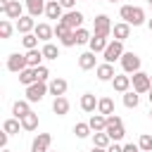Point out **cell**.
<instances>
[{
    "label": "cell",
    "instance_id": "cell-1",
    "mask_svg": "<svg viewBox=\"0 0 152 152\" xmlns=\"http://www.w3.org/2000/svg\"><path fill=\"white\" fill-rule=\"evenodd\" d=\"M119 17L131 26H142L145 24V12H142V7H135V5H121Z\"/></svg>",
    "mask_w": 152,
    "mask_h": 152
},
{
    "label": "cell",
    "instance_id": "cell-2",
    "mask_svg": "<svg viewBox=\"0 0 152 152\" xmlns=\"http://www.w3.org/2000/svg\"><path fill=\"white\" fill-rule=\"evenodd\" d=\"M107 135L112 138V142H119V140H124V135H126V128H124V121H121V116H116V114H109L107 116Z\"/></svg>",
    "mask_w": 152,
    "mask_h": 152
},
{
    "label": "cell",
    "instance_id": "cell-3",
    "mask_svg": "<svg viewBox=\"0 0 152 152\" xmlns=\"http://www.w3.org/2000/svg\"><path fill=\"white\" fill-rule=\"evenodd\" d=\"M126 50H124V40H109V45L104 48V52H102V59L104 62H109V64H114V62H119L121 59V55H124Z\"/></svg>",
    "mask_w": 152,
    "mask_h": 152
},
{
    "label": "cell",
    "instance_id": "cell-4",
    "mask_svg": "<svg viewBox=\"0 0 152 152\" xmlns=\"http://www.w3.org/2000/svg\"><path fill=\"white\" fill-rule=\"evenodd\" d=\"M48 93H50V88H48L45 81H36V83L26 86V100H28V102H40Z\"/></svg>",
    "mask_w": 152,
    "mask_h": 152
},
{
    "label": "cell",
    "instance_id": "cell-5",
    "mask_svg": "<svg viewBox=\"0 0 152 152\" xmlns=\"http://www.w3.org/2000/svg\"><path fill=\"white\" fill-rule=\"evenodd\" d=\"M131 83H133V90L135 93H150V88H152V76H147L145 71H135L133 76H131Z\"/></svg>",
    "mask_w": 152,
    "mask_h": 152
},
{
    "label": "cell",
    "instance_id": "cell-6",
    "mask_svg": "<svg viewBox=\"0 0 152 152\" xmlns=\"http://www.w3.org/2000/svg\"><path fill=\"white\" fill-rule=\"evenodd\" d=\"M121 69H124V74H135V71H140V57L135 55V52H124L121 55Z\"/></svg>",
    "mask_w": 152,
    "mask_h": 152
},
{
    "label": "cell",
    "instance_id": "cell-7",
    "mask_svg": "<svg viewBox=\"0 0 152 152\" xmlns=\"http://www.w3.org/2000/svg\"><path fill=\"white\" fill-rule=\"evenodd\" d=\"M93 33H95V36H104V38H109V33H112V21H109L107 14H97V17H95Z\"/></svg>",
    "mask_w": 152,
    "mask_h": 152
},
{
    "label": "cell",
    "instance_id": "cell-8",
    "mask_svg": "<svg viewBox=\"0 0 152 152\" xmlns=\"http://www.w3.org/2000/svg\"><path fill=\"white\" fill-rule=\"evenodd\" d=\"M59 21H64L71 31H76V28H81V26H83V14H81L78 10H66V12H64V17H62Z\"/></svg>",
    "mask_w": 152,
    "mask_h": 152
},
{
    "label": "cell",
    "instance_id": "cell-9",
    "mask_svg": "<svg viewBox=\"0 0 152 152\" xmlns=\"http://www.w3.org/2000/svg\"><path fill=\"white\" fill-rule=\"evenodd\" d=\"M26 66H28V62H26V55L12 52V55L7 57V69H10L12 74H19V71H24Z\"/></svg>",
    "mask_w": 152,
    "mask_h": 152
},
{
    "label": "cell",
    "instance_id": "cell-10",
    "mask_svg": "<svg viewBox=\"0 0 152 152\" xmlns=\"http://www.w3.org/2000/svg\"><path fill=\"white\" fill-rule=\"evenodd\" d=\"M50 145H52V135L50 133H38L31 142V152H50Z\"/></svg>",
    "mask_w": 152,
    "mask_h": 152
},
{
    "label": "cell",
    "instance_id": "cell-11",
    "mask_svg": "<svg viewBox=\"0 0 152 152\" xmlns=\"http://www.w3.org/2000/svg\"><path fill=\"white\" fill-rule=\"evenodd\" d=\"M97 52H93V50H88V52H81L78 55V66L83 69V71H90V69H95L97 66V57H95Z\"/></svg>",
    "mask_w": 152,
    "mask_h": 152
},
{
    "label": "cell",
    "instance_id": "cell-12",
    "mask_svg": "<svg viewBox=\"0 0 152 152\" xmlns=\"http://www.w3.org/2000/svg\"><path fill=\"white\" fill-rule=\"evenodd\" d=\"M131 74H116L114 78H112V88L116 90V93H126V90H131Z\"/></svg>",
    "mask_w": 152,
    "mask_h": 152
},
{
    "label": "cell",
    "instance_id": "cell-13",
    "mask_svg": "<svg viewBox=\"0 0 152 152\" xmlns=\"http://www.w3.org/2000/svg\"><path fill=\"white\" fill-rule=\"evenodd\" d=\"M45 17L48 19H62L64 17V7L59 5V0H48V5H45Z\"/></svg>",
    "mask_w": 152,
    "mask_h": 152
},
{
    "label": "cell",
    "instance_id": "cell-14",
    "mask_svg": "<svg viewBox=\"0 0 152 152\" xmlns=\"http://www.w3.org/2000/svg\"><path fill=\"white\" fill-rule=\"evenodd\" d=\"M33 33H36V36H38L43 43H50V40H52V36H55V26H50V24L40 21V24H36Z\"/></svg>",
    "mask_w": 152,
    "mask_h": 152
},
{
    "label": "cell",
    "instance_id": "cell-15",
    "mask_svg": "<svg viewBox=\"0 0 152 152\" xmlns=\"http://www.w3.org/2000/svg\"><path fill=\"white\" fill-rule=\"evenodd\" d=\"M36 17H31V14H24L21 19H17V31L24 36V33H33V28H36V21H33Z\"/></svg>",
    "mask_w": 152,
    "mask_h": 152
},
{
    "label": "cell",
    "instance_id": "cell-16",
    "mask_svg": "<svg viewBox=\"0 0 152 152\" xmlns=\"http://www.w3.org/2000/svg\"><path fill=\"white\" fill-rule=\"evenodd\" d=\"M95 74H97L100 81H112V78L116 76V74H114V64H109V62L97 64V66H95Z\"/></svg>",
    "mask_w": 152,
    "mask_h": 152
},
{
    "label": "cell",
    "instance_id": "cell-17",
    "mask_svg": "<svg viewBox=\"0 0 152 152\" xmlns=\"http://www.w3.org/2000/svg\"><path fill=\"white\" fill-rule=\"evenodd\" d=\"M24 5H26V12L31 14V17H40V14H45V0H24Z\"/></svg>",
    "mask_w": 152,
    "mask_h": 152
},
{
    "label": "cell",
    "instance_id": "cell-18",
    "mask_svg": "<svg viewBox=\"0 0 152 152\" xmlns=\"http://www.w3.org/2000/svg\"><path fill=\"white\" fill-rule=\"evenodd\" d=\"M48 88H50V95H55V97H59V95H64L66 93V88H69V83L64 81V78H52L50 83H48Z\"/></svg>",
    "mask_w": 152,
    "mask_h": 152
},
{
    "label": "cell",
    "instance_id": "cell-19",
    "mask_svg": "<svg viewBox=\"0 0 152 152\" xmlns=\"http://www.w3.org/2000/svg\"><path fill=\"white\" fill-rule=\"evenodd\" d=\"M78 104H81V109H83V112H88V114L97 112V100H95V95H93V93H83Z\"/></svg>",
    "mask_w": 152,
    "mask_h": 152
},
{
    "label": "cell",
    "instance_id": "cell-20",
    "mask_svg": "<svg viewBox=\"0 0 152 152\" xmlns=\"http://www.w3.org/2000/svg\"><path fill=\"white\" fill-rule=\"evenodd\" d=\"M69 100L64 97V95H59V97H55L52 100V112L57 114V116H64V114H69Z\"/></svg>",
    "mask_w": 152,
    "mask_h": 152
},
{
    "label": "cell",
    "instance_id": "cell-21",
    "mask_svg": "<svg viewBox=\"0 0 152 152\" xmlns=\"http://www.w3.org/2000/svg\"><path fill=\"white\" fill-rule=\"evenodd\" d=\"M24 7H26V5H21L19 0H12L10 7H7V12H5V17H7V19H21V17H24Z\"/></svg>",
    "mask_w": 152,
    "mask_h": 152
},
{
    "label": "cell",
    "instance_id": "cell-22",
    "mask_svg": "<svg viewBox=\"0 0 152 152\" xmlns=\"http://www.w3.org/2000/svg\"><path fill=\"white\" fill-rule=\"evenodd\" d=\"M112 33H114V38H116V40H126V38L131 36V24L119 21V24H114V26H112Z\"/></svg>",
    "mask_w": 152,
    "mask_h": 152
},
{
    "label": "cell",
    "instance_id": "cell-23",
    "mask_svg": "<svg viewBox=\"0 0 152 152\" xmlns=\"http://www.w3.org/2000/svg\"><path fill=\"white\" fill-rule=\"evenodd\" d=\"M107 45H109V38H104V36H95V33H93V38H90V43H88V48H90L93 52H104Z\"/></svg>",
    "mask_w": 152,
    "mask_h": 152
},
{
    "label": "cell",
    "instance_id": "cell-24",
    "mask_svg": "<svg viewBox=\"0 0 152 152\" xmlns=\"http://www.w3.org/2000/svg\"><path fill=\"white\" fill-rule=\"evenodd\" d=\"M28 112H31V102H28V100H17V102L12 104V114H14L17 119L26 116Z\"/></svg>",
    "mask_w": 152,
    "mask_h": 152
},
{
    "label": "cell",
    "instance_id": "cell-25",
    "mask_svg": "<svg viewBox=\"0 0 152 152\" xmlns=\"http://www.w3.org/2000/svg\"><path fill=\"white\" fill-rule=\"evenodd\" d=\"M112 145V138L107 135V131H95L93 133V147H109Z\"/></svg>",
    "mask_w": 152,
    "mask_h": 152
},
{
    "label": "cell",
    "instance_id": "cell-26",
    "mask_svg": "<svg viewBox=\"0 0 152 152\" xmlns=\"http://www.w3.org/2000/svg\"><path fill=\"white\" fill-rule=\"evenodd\" d=\"M45 57H43V50H38V48H33V50H26V62H28V66H40V62H43Z\"/></svg>",
    "mask_w": 152,
    "mask_h": 152
},
{
    "label": "cell",
    "instance_id": "cell-27",
    "mask_svg": "<svg viewBox=\"0 0 152 152\" xmlns=\"http://www.w3.org/2000/svg\"><path fill=\"white\" fill-rule=\"evenodd\" d=\"M19 121H21V128H24V131H36V128H38V114H36V112H28V114L21 116Z\"/></svg>",
    "mask_w": 152,
    "mask_h": 152
},
{
    "label": "cell",
    "instance_id": "cell-28",
    "mask_svg": "<svg viewBox=\"0 0 152 152\" xmlns=\"http://www.w3.org/2000/svg\"><path fill=\"white\" fill-rule=\"evenodd\" d=\"M88 124H90L93 133H95V131H104V128H107V116L97 112V114H93V116L88 119Z\"/></svg>",
    "mask_w": 152,
    "mask_h": 152
},
{
    "label": "cell",
    "instance_id": "cell-29",
    "mask_svg": "<svg viewBox=\"0 0 152 152\" xmlns=\"http://www.w3.org/2000/svg\"><path fill=\"white\" fill-rule=\"evenodd\" d=\"M38 78H36V69L33 66H26L24 71H19V83L21 86H31V83H36Z\"/></svg>",
    "mask_w": 152,
    "mask_h": 152
},
{
    "label": "cell",
    "instance_id": "cell-30",
    "mask_svg": "<svg viewBox=\"0 0 152 152\" xmlns=\"http://www.w3.org/2000/svg\"><path fill=\"white\" fill-rule=\"evenodd\" d=\"M97 112L104 114V116L114 114V100H112V97H100V100H97Z\"/></svg>",
    "mask_w": 152,
    "mask_h": 152
},
{
    "label": "cell",
    "instance_id": "cell-31",
    "mask_svg": "<svg viewBox=\"0 0 152 152\" xmlns=\"http://www.w3.org/2000/svg\"><path fill=\"white\" fill-rule=\"evenodd\" d=\"M19 128H21V121H19L17 116L5 119V124H2V131H5V133H10V135H17V133H19Z\"/></svg>",
    "mask_w": 152,
    "mask_h": 152
},
{
    "label": "cell",
    "instance_id": "cell-32",
    "mask_svg": "<svg viewBox=\"0 0 152 152\" xmlns=\"http://www.w3.org/2000/svg\"><path fill=\"white\" fill-rule=\"evenodd\" d=\"M138 102H140V93H135V90H126V93H124V104H126L128 109H135Z\"/></svg>",
    "mask_w": 152,
    "mask_h": 152
},
{
    "label": "cell",
    "instance_id": "cell-33",
    "mask_svg": "<svg viewBox=\"0 0 152 152\" xmlns=\"http://www.w3.org/2000/svg\"><path fill=\"white\" fill-rule=\"evenodd\" d=\"M40 50H43V57H45V59H57V57H59V48H57L55 43H45Z\"/></svg>",
    "mask_w": 152,
    "mask_h": 152
},
{
    "label": "cell",
    "instance_id": "cell-34",
    "mask_svg": "<svg viewBox=\"0 0 152 152\" xmlns=\"http://www.w3.org/2000/svg\"><path fill=\"white\" fill-rule=\"evenodd\" d=\"M74 133H76V138H88V135L93 133V128H90L88 121H78V124L74 126Z\"/></svg>",
    "mask_w": 152,
    "mask_h": 152
},
{
    "label": "cell",
    "instance_id": "cell-35",
    "mask_svg": "<svg viewBox=\"0 0 152 152\" xmlns=\"http://www.w3.org/2000/svg\"><path fill=\"white\" fill-rule=\"evenodd\" d=\"M38 40H40V38H38L36 33H24V36H21V45H24L26 50H33V48H38Z\"/></svg>",
    "mask_w": 152,
    "mask_h": 152
},
{
    "label": "cell",
    "instance_id": "cell-36",
    "mask_svg": "<svg viewBox=\"0 0 152 152\" xmlns=\"http://www.w3.org/2000/svg\"><path fill=\"white\" fill-rule=\"evenodd\" d=\"M74 33H76V43H78V45H86V43H90V38H93V33H90L88 28H83V26L76 28Z\"/></svg>",
    "mask_w": 152,
    "mask_h": 152
},
{
    "label": "cell",
    "instance_id": "cell-37",
    "mask_svg": "<svg viewBox=\"0 0 152 152\" xmlns=\"http://www.w3.org/2000/svg\"><path fill=\"white\" fill-rule=\"evenodd\" d=\"M138 147H140V152H152V135L142 133L140 140H138Z\"/></svg>",
    "mask_w": 152,
    "mask_h": 152
},
{
    "label": "cell",
    "instance_id": "cell-38",
    "mask_svg": "<svg viewBox=\"0 0 152 152\" xmlns=\"http://www.w3.org/2000/svg\"><path fill=\"white\" fill-rule=\"evenodd\" d=\"M12 31H14V28H12L10 19H2V21H0V38H10Z\"/></svg>",
    "mask_w": 152,
    "mask_h": 152
},
{
    "label": "cell",
    "instance_id": "cell-39",
    "mask_svg": "<svg viewBox=\"0 0 152 152\" xmlns=\"http://www.w3.org/2000/svg\"><path fill=\"white\" fill-rule=\"evenodd\" d=\"M59 43H62L64 48H74V45H78V43H76V33H74V31H69L66 36H62V38H59Z\"/></svg>",
    "mask_w": 152,
    "mask_h": 152
},
{
    "label": "cell",
    "instance_id": "cell-40",
    "mask_svg": "<svg viewBox=\"0 0 152 152\" xmlns=\"http://www.w3.org/2000/svg\"><path fill=\"white\" fill-rule=\"evenodd\" d=\"M36 78H38V81H48V78H50V69H48L45 64L36 66Z\"/></svg>",
    "mask_w": 152,
    "mask_h": 152
},
{
    "label": "cell",
    "instance_id": "cell-41",
    "mask_svg": "<svg viewBox=\"0 0 152 152\" xmlns=\"http://www.w3.org/2000/svg\"><path fill=\"white\" fill-rule=\"evenodd\" d=\"M69 31H71V28H69V26H66L64 21H57V24H55V36H57V38H62V36H66Z\"/></svg>",
    "mask_w": 152,
    "mask_h": 152
},
{
    "label": "cell",
    "instance_id": "cell-42",
    "mask_svg": "<svg viewBox=\"0 0 152 152\" xmlns=\"http://www.w3.org/2000/svg\"><path fill=\"white\" fill-rule=\"evenodd\" d=\"M7 140H10V133H5V131H2V133H0V150H5V147H7Z\"/></svg>",
    "mask_w": 152,
    "mask_h": 152
},
{
    "label": "cell",
    "instance_id": "cell-43",
    "mask_svg": "<svg viewBox=\"0 0 152 152\" xmlns=\"http://www.w3.org/2000/svg\"><path fill=\"white\" fill-rule=\"evenodd\" d=\"M124 152H140V147H138L135 142H126V145H124Z\"/></svg>",
    "mask_w": 152,
    "mask_h": 152
},
{
    "label": "cell",
    "instance_id": "cell-44",
    "mask_svg": "<svg viewBox=\"0 0 152 152\" xmlns=\"http://www.w3.org/2000/svg\"><path fill=\"white\" fill-rule=\"evenodd\" d=\"M59 5H62L64 10H74V7H76V0H59Z\"/></svg>",
    "mask_w": 152,
    "mask_h": 152
},
{
    "label": "cell",
    "instance_id": "cell-45",
    "mask_svg": "<svg viewBox=\"0 0 152 152\" xmlns=\"http://www.w3.org/2000/svg\"><path fill=\"white\" fill-rule=\"evenodd\" d=\"M107 152H124V145H119V142H112V145L107 147Z\"/></svg>",
    "mask_w": 152,
    "mask_h": 152
},
{
    "label": "cell",
    "instance_id": "cell-46",
    "mask_svg": "<svg viewBox=\"0 0 152 152\" xmlns=\"http://www.w3.org/2000/svg\"><path fill=\"white\" fill-rule=\"evenodd\" d=\"M10 2H12V0H0V12H2V14L7 12V7H10Z\"/></svg>",
    "mask_w": 152,
    "mask_h": 152
},
{
    "label": "cell",
    "instance_id": "cell-47",
    "mask_svg": "<svg viewBox=\"0 0 152 152\" xmlns=\"http://www.w3.org/2000/svg\"><path fill=\"white\" fill-rule=\"evenodd\" d=\"M93 152H107L104 147H93Z\"/></svg>",
    "mask_w": 152,
    "mask_h": 152
},
{
    "label": "cell",
    "instance_id": "cell-48",
    "mask_svg": "<svg viewBox=\"0 0 152 152\" xmlns=\"http://www.w3.org/2000/svg\"><path fill=\"white\" fill-rule=\"evenodd\" d=\"M147 100H150V104H152V88H150V93H147Z\"/></svg>",
    "mask_w": 152,
    "mask_h": 152
},
{
    "label": "cell",
    "instance_id": "cell-49",
    "mask_svg": "<svg viewBox=\"0 0 152 152\" xmlns=\"http://www.w3.org/2000/svg\"><path fill=\"white\" fill-rule=\"evenodd\" d=\"M147 28H150V31H152V19H150V21H147Z\"/></svg>",
    "mask_w": 152,
    "mask_h": 152
},
{
    "label": "cell",
    "instance_id": "cell-50",
    "mask_svg": "<svg viewBox=\"0 0 152 152\" xmlns=\"http://www.w3.org/2000/svg\"><path fill=\"white\" fill-rule=\"evenodd\" d=\"M0 152H10V150H7V147H5V150H0Z\"/></svg>",
    "mask_w": 152,
    "mask_h": 152
},
{
    "label": "cell",
    "instance_id": "cell-51",
    "mask_svg": "<svg viewBox=\"0 0 152 152\" xmlns=\"http://www.w3.org/2000/svg\"><path fill=\"white\" fill-rule=\"evenodd\" d=\"M107 2H119V0H107Z\"/></svg>",
    "mask_w": 152,
    "mask_h": 152
},
{
    "label": "cell",
    "instance_id": "cell-52",
    "mask_svg": "<svg viewBox=\"0 0 152 152\" xmlns=\"http://www.w3.org/2000/svg\"><path fill=\"white\" fill-rule=\"evenodd\" d=\"M147 5H152V0H147Z\"/></svg>",
    "mask_w": 152,
    "mask_h": 152
},
{
    "label": "cell",
    "instance_id": "cell-53",
    "mask_svg": "<svg viewBox=\"0 0 152 152\" xmlns=\"http://www.w3.org/2000/svg\"><path fill=\"white\" fill-rule=\"evenodd\" d=\"M150 119H152V109H150Z\"/></svg>",
    "mask_w": 152,
    "mask_h": 152
},
{
    "label": "cell",
    "instance_id": "cell-54",
    "mask_svg": "<svg viewBox=\"0 0 152 152\" xmlns=\"http://www.w3.org/2000/svg\"><path fill=\"white\" fill-rule=\"evenodd\" d=\"M50 152H55V150H50Z\"/></svg>",
    "mask_w": 152,
    "mask_h": 152
},
{
    "label": "cell",
    "instance_id": "cell-55",
    "mask_svg": "<svg viewBox=\"0 0 152 152\" xmlns=\"http://www.w3.org/2000/svg\"><path fill=\"white\" fill-rule=\"evenodd\" d=\"M150 7H152V5H150Z\"/></svg>",
    "mask_w": 152,
    "mask_h": 152
},
{
    "label": "cell",
    "instance_id": "cell-56",
    "mask_svg": "<svg viewBox=\"0 0 152 152\" xmlns=\"http://www.w3.org/2000/svg\"><path fill=\"white\" fill-rule=\"evenodd\" d=\"M90 152H93V150H90Z\"/></svg>",
    "mask_w": 152,
    "mask_h": 152
}]
</instances>
